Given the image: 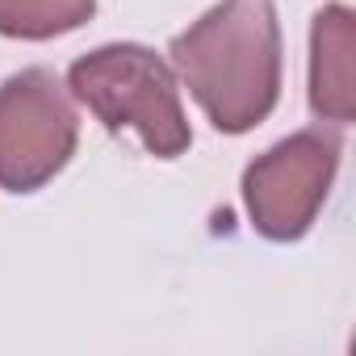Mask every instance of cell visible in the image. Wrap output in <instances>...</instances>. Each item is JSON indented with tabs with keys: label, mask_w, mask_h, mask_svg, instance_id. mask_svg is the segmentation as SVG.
<instances>
[{
	"label": "cell",
	"mask_w": 356,
	"mask_h": 356,
	"mask_svg": "<svg viewBox=\"0 0 356 356\" xmlns=\"http://www.w3.org/2000/svg\"><path fill=\"white\" fill-rule=\"evenodd\" d=\"M80 118L51 67H26L0 84V189L34 193L72 163Z\"/></svg>",
	"instance_id": "obj_3"
},
{
	"label": "cell",
	"mask_w": 356,
	"mask_h": 356,
	"mask_svg": "<svg viewBox=\"0 0 356 356\" xmlns=\"http://www.w3.org/2000/svg\"><path fill=\"white\" fill-rule=\"evenodd\" d=\"M352 51H356V17L348 5L318 9L310 26V109L318 122L348 126L356 118L352 88Z\"/></svg>",
	"instance_id": "obj_5"
},
{
	"label": "cell",
	"mask_w": 356,
	"mask_h": 356,
	"mask_svg": "<svg viewBox=\"0 0 356 356\" xmlns=\"http://www.w3.org/2000/svg\"><path fill=\"white\" fill-rule=\"evenodd\" d=\"M172 67L222 134L256 130L281 97V22L273 0H222L185 34Z\"/></svg>",
	"instance_id": "obj_1"
},
{
	"label": "cell",
	"mask_w": 356,
	"mask_h": 356,
	"mask_svg": "<svg viewBox=\"0 0 356 356\" xmlns=\"http://www.w3.org/2000/svg\"><path fill=\"white\" fill-rule=\"evenodd\" d=\"M67 92L88 105L109 134L134 130L155 159H176L193 143L172 67L138 42H109L76 59Z\"/></svg>",
	"instance_id": "obj_2"
},
{
	"label": "cell",
	"mask_w": 356,
	"mask_h": 356,
	"mask_svg": "<svg viewBox=\"0 0 356 356\" xmlns=\"http://www.w3.org/2000/svg\"><path fill=\"white\" fill-rule=\"evenodd\" d=\"M92 13L97 0H0V34L42 42L80 30Z\"/></svg>",
	"instance_id": "obj_6"
},
{
	"label": "cell",
	"mask_w": 356,
	"mask_h": 356,
	"mask_svg": "<svg viewBox=\"0 0 356 356\" xmlns=\"http://www.w3.org/2000/svg\"><path fill=\"white\" fill-rule=\"evenodd\" d=\"M339 151H343L339 134L298 130L248 163L243 206H248L252 227L264 239L293 243L314 227V218L331 193V181H335Z\"/></svg>",
	"instance_id": "obj_4"
}]
</instances>
